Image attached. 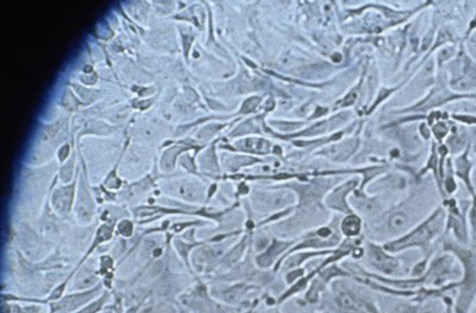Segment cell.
<instances>
[{
	"instance_id": "cell-12",
	"label": "cell",
	"mask_w": 476,
	"mask_h": 313,
	"mask_svg": "<svg viewBox=\"0 0 476 313\" xmlns=\"http://www.w3.org/2000/svg\"><path fill=\"white\" fill-rule=\"evenodd\" d=\"M116 126H111L108 123H104V121H95V120H91L88 123H85L82 125V130L80 134L77 137V139H80V137L84 134H99V136H110L113 132L116 131Z\"/></svg>"
},
{
	"instance_id": "cell-25",
	"label": "cell",
	"mask_w": 476,
	"mask_h": 313,
	"mask_svg": "<svg viewBox=\"0 0 476 313\" xmlns=\"http://www.w3.org/2000/svg\"><path fill=\"white\" fill-rule=\"evenodd\" d=\"M406 225H408V219L401 212H397L390 219V227L393 230H400Z\"/></svg>"
},
{
	"instance_id": "cell-10",
	"label": "cell",
	"mask_w": 476,
	"mask_h": 313,
	"mask_svg": "<svg viewBox=\"0 0 476 313\" xmlns=\"http://www.w3.org/2000/svg\"><path fill=\"white\" fill-rule=\"evenodd\" d=\"M369 258H370V261L374 266L380 271L385 272V273H392L397 267V260L385 254L383 250H380L379 247H375V245H370Z\"/></svg>"
},
{
	"instance_id": "cell-11",
	"label": "cell",
	"mask_w": 476,
	"mask_h": 313,
	"mask_svg": "<svg viewBox=\"0 0 476 313\" xmlns=\"http://www.w3.org/2000/svg\"><path fill=\"white\" fill-rule=\"evenodd\" d=\"M235 148L240 151H243V152L263 154V153L269 152L271 143L267 140L260 139V138H247V139L237 141Z\"/></svg>"
},
{
	"instance_id": "cell-6",
	"label": "cell",
	"mask_w": 476,
	"mask_h": 313,
	"mask_svg": "<svg viewBox=\"0 0 476 313\" xmlns=\"http://www.w3.org/2000/svg\"><path fill=\"white\" fill-rule=\"evenodd\" d=\"M115 235H116V225L108 223V222H103L102 225H99L97 230H95L93 240L91 242L90 248L87 250L85 256L80 260V263H77V267L82 266V263H85L87 259L90 258L91 255L93 254L95 250H98L99 247L104 245V243L111 241Z\"/></svg>"
},
{
	"instance_id": "cell-27",
	"label": "cell",
	"mask_w": 476,
	"mask_h": 313,
	"mask_svg": "<svg viewBox=\"0 0 476 313\" xmlns=\"http://www.w3.org/2000/svg\"><path fill=\"white\" fill-rule=\"evenodd\" d=\"M194 36L191 34H181V43H182V48H184V55L186 61L189 59V51H191V47L193 44Z\"/></svg>"
},
{
	"instance_id": "cell-1",
	"label": "cell",
	"mask_w": 476,
	"mask_h": 313,
	"mask_svg": "<svg viewBox=\"0 0 476 313\" xmlns=\"http://www.w3.org/2000/svg\"><path fill=\"white\" fill-rule=\"evenodd\" d=\"M161 189L173 197V199L189 202V203H202L206 201L205 186L193 178H174L161 183Z\"/></svg>"
},
{
	"instance_id": "cell-21",
	"label": "cell",
	"mask_w": 476,
	"mask_h": 313,
	"mask_svg": "<svg viewBox=\"0 0 476 313\" xmlns=\"http://www.w3.org/2000/svg\"><path fill=\"white\" fill-rule=\"evenodd\" d=\"M361 222L356 216H349L342 223V230L348 236H355L360 232Z\"/></svg>"
},
{
	"instance_id": "cell-9",
	"label": "cell",
	"mask_w": 476,
	"mask_h": 313,
	"mask_svg": "<svg viewBox=\"0 0 476 313\" xmlns=\"http://www.w3.org/2000/svg\"><path fill=\"white\" fill-rule=\"evenodd\" d=\"M219 158L216 153V141L212 144L209 145V148L202 151V154L199 156L198 159V168L202 170V172L212 177V174H218L220 172V166H219Z\"/></svg>"
},
{
	"instance_id": "cell-26",
	"label": "cell",
	"mask_w": 476,
	"mask_h": 313,
	"mask_svg": "<svg viewBox=\"0 0 476 313\" xmlns=\"http://www.w3.org/2000/svg\"><path fill=\"white\" fill-rule=\"evenodd\" d=\"M258 102H260V98H250L248 100H245L243 102V105L240 107V114H248V113H251L256 107H258Z\"/></svg>"
},
{
	"instance_id": "cell-23",
	"label": "cell",
	"mask_w": 476,
	"mask_h": 313,
	"mask_svg": "<svg viewBox=\"0 0 476 313\" xmlns=\"http://www.w3.org/2000/svg\"><path fill=\"white\" fill-rule=\"evenodd\" d=\"M74 148H75V144L74 143L69 144L68 141H66V143L61 145L59 150H57V159H59L60 164H64V163L68 161L70 156H72V153H73Z\"/></svg>"
},
{
	"instance_id": "cell-28",
	"label": "cell",
	"mask_w": 476,
	"mask_h": 313,
	"mask_svg": "<svg viewBox=\"0 0 476 313\" xmlns=\"http://www.w3.org/2000/svg\"><path fill=\"white\" fill-rule=\"evenodd\" d=\"M356 93L349 94L347 98L344 99L343 101H342V105H343V106H349V105H352V103L355 102V100H356Z\"/></svg>"
},
{
	"instance_id": "cell-8",
	"label": "cell",
	"mask_w": 476,
	"mask_h": 313,
	"mask_svg": "<svg viewBox=\"0 0 476 313\" xmlns=\"http://www.w3.org/2000/svg\"><path fill=\"white\" fill-rule=\"evenodd\" d=\"M336 301L341 309L347 311V312H356V313H377L375 310L367 304L365 301H360L356 296H352L350 293L341 290L336 294Z\"/></svg>"
},
{
	"instance_id": "cell-2",
	"label": "cell",
	"mask_w": 476,
	"mask_h": 313,
	"mask_svg": "<svg viewBox=\"0 0 476 313\" xmlns=\"http://www.w3.org/2000/svg\"><path fill=\"white\" fill-rule=\"evenodd\" d=\"M74 212L77 220L82 223H91L95 220L97 212V201L92 195L91 186L88 185L87 179V169L85 166V161L82 158V170L79 171V179H77V199L74 205Z\"/></svg>"
},
{
	"instance_id": "cell-14",
	"label": "cell",
	"mask_w": 476,
	"mask_h": 313,
	"mask_svg": "<svg viewBox=\"0 0 476 313\" xmlns=\"http://www.w3.org/2000/svg\"><path fill=\"white\" fill-rule=\"evenodd\" d=\"M286 245H287L279 241L273 242L271 247L263 254L258 255V258L256 259L258 266L263 267V268L269 267V265H272V263L274 261V259L286 248Z\"/></svg>"
},
{
	"instance_id": "cell-3",
	"label": "cell",
	"mask_w": 476,
	"mask_h": 313,
	"mask_svg": "<svg viewBox=\"0 0 476 313\" xmlns=\"http://www.w3.org/2000/svg\"><path fill=\"white\" fill-rule=\"evenodd\" d=\"M180 301L189 312L227 313L225 306L213 301L210 290L202 281H199L189 293H184Z\"/></svg>"
},
{
	"instance_id": "cell-16",
	"label": "cell",
	"mask_w": 476,
	"mask_h": 313,
	"mask_svg": "<svg viewBox=\"0 0 476 313\" xmlns=\"http://www.w3.org/2000/svg\"><path fill=\"white\" fill-rule=\"evenodd\" d=\"M111 298V292L110 291H104L100 296L91 301L90 304L84 306L82 309L77 310V312L74 313H102L105 311L106 306H108V301Z\"/></svg>"
},
{
	"instance_id": "cell-20",
	"label": "cell",
	"mask_w": 476,
	"mask_h": 313,
	"mask_svg": "<svg viewBox=\"0 0 476 313\" xmlns=\"http://www.w3.org/2000/svg\"><path fill=\"white\" fill-rule=\"evenodd\" d=\"M196 156L197 154H193L191 156L189 152L184 153L182 156L179 158L178 161V164L180 166L181 169H184L186 172L192 174H200V172H198V163L196 161Z\"/></svg>"
},
{
	"instance_id": "cell-24",
	"label": "cell",
	"mask_w": 476,
	"mask_h": 313,
	"mask_svg": "<svg viewBox=\"0 0 476 313\" xmlns=\"http://www.w3.org/2000/svg\"><path fill=\"white\" fill-rule=\"evenodd\" d=\"M41 307L37 304L21 305L11 303V313H39Z\"/></svg>"
},
{
	"instance_id": "cell-17",
	"label": "cell",
	"mask_w": 476,
	"mask_h": 313,
	"mask_svg": "<svg viewBox=\"0 0 476 313\" xmlns=\"http://www.w3.org/2000/svg\"><path fill=\"white\" fill-rule=\"evenodd\" d=\"M72 87L75 89V93L79 95V98L82 99V103H85V106H90L93 102L98 101L100 98L102 92L99 89L85 88L84 85H77V83H72Z\"/></svg>"
},
{
	"instance_id": "cell-29",
	"label": "cell",
	"mask_w": 476,
	"mask_h": 313,
	"mask_svg": "<svg viewBox=\"0 0 476 313\" xmlns=\"http://www.w3.org/2000/svg\"><path fill=\"white\" fill-rule=\"evenodd\" d=\"M470 221H472V225L475 227L476 225V199H474V204H473L472 212H470Z\"/></svg>"
},
{
	"instance_id": "cell-19",
	"label": "cell",
	"mask_w": 476,
	"mask_h": 313,
	"mask_svg": "<svg viewBox=\"0 0 476 313\" xmlns=\"http://www.w3.org/2000/svg\"><path fill=\"white\" fill-rule=\"evenodd\" d=\"M135 234V223L128 217L118 221L116 225V235L122 239H131Z\"/></svg>"
},
{
	"instance_id": "cell-7",
	"label": "cell",
	"mask_w": 476,
	"mask_h": 313,
	"mask_svg": "<svg viewBox=\"0 0 476 313\" xmlns=\"http://www.w3.org/2000/svg\"><path fill=\"white\" fill-rule=\"evenodd\" d=\"M437 221H429L423 227L415 230L410 236L406 237L405 240L397 242L394 245L397 248H405L406 245H423L425 242L429 241L433 236V234L437 232Z\"/></svg>"
},
{
	"instance_id": "cell-13",
	"label": "cell",
	"mask_w": 476,
	"mask_h": 313,
	"mask_svg": "<svg viewBox=\"0 0 476 313\" xmlns=\"http://www.w3.org/2000/svg\"><path fill=\"white\" fill-rule=\"evenodd\" d=\"M75 161H77V150L74 148L73 153L69 158L68 161L61 164L60 172L57 174V178L60 179L61 183L64 184H68V183L73 182L74 178L77 177V172L75 174Z\"/></svg>"
},
{
	"instance_id": "cell-18",
	"label": "cell",
	"mask_w": 476,
	"mask_h": 313,
	"mask_svg": "<svg viewBox=\"0 0 476 313\" xmlns=\"http://www.w3.org/2000/svg\"><path fill=\"white\" fill-rule=\"evenodd\" d=\"M227 125L224 123H209L205 126H202V128H199V131L197 132V139L200 144L204 143H207L209 140H212V138L218 133V132L222 131Z\"/></svg>"
},
{
	"instance_id": "cell-4",
	"label": "cell",
	"mask_w": 476,
	"mask_h": 313,
	"mask_svg": "<svg viewBox=\"0 0 476 313\" xmlns=\"http://www.w3.org/2000/svg\"><path fill=\"white\" fill-rule=\"evenodd\" d=\"M104 285L99 284L95 287L86 290V291H77V292L69 293L61 298L60 301H53L48 304L49 313H74L77 310L82 309L84 306L90 304L91 301L97 299L104 292Z\"/></svg>"
},
{
	"instance_id": "cell-15",
	"label": "cell",
	"mask_w": 476,
	"mask_h": 313,
	"mask_svg": "<svg viewBox=\"0 0 476 313\" xmlns=\"http://www.w3.org/2000/svg\"><path fill=\"white\" fill-rule=\"evenodd\" d=\"M470 170H472V163L468 158V151L464 152L462 156L457 158L456 161V172L461 179H464V182L467 184L469 190L473 191L472 184H470Z\"/></svg>"
},
{
	"instance_id": "cell-31",
	"label": "cell",
	"mask_w": 476,
	"mask_h": 313,
	"mask_svg": "<svg viewBox=\"0 0 476 313\" xmlns=\"http://www.w3.org/2000/svg\"><path fill=\"white\" fill-rule=\"evenodd\" d=\"M102 313H115V311H113V310H105V311Z\"/></svg>"
},
{
	"instance_id": "cell-5",
	"label": "cell",
	"mask_w": 476,
	"mask_h": 313,
	"mask_svg": "<svg viewBox=\"0 0 476 313\" xmlns=\"http://www.w3.org/2000/svg\"><path fill=\"white\" fill-rule=\"evenodd\" d=\"M77 176H79V172L77 177L74 178L73 182L55 186L50 192V197L48 199H49L53 212H56V215L68 217L70 212H73L75 199H77V184L79 179Z\"/></svg>"
},
{
	"instance_id": "cell-30",
	"label": "cell",
	"mask_w": 476,
	"mask_h": 313,
	"mask_svg": "<svg viewBox=\"0 0 476 313\" xmlns=\"http://www.w3.org/2000/svg\"><path fill=\"white\" fill-rule=\"evenodd\" d=\"M178 313H192V312H189V311H187V310L181 309V310H179V312H178Z\"/></svg>"
},
{
	"instance_id": "cell-22",
	"label": "cell",
	"mask_w": 476,
	"mask_h": 313,
	"mask_svg": "<svg viewBox=\"0 0 476 313\" xmlns=\"http://www.w3.org/2000/svg\"><path fill=\"white\" fill-rule=\"evenodd\" d=\"M62 106L70 112H75V110H79V107L85 106V105L82 101H79L77 95L68 89V90H66L65 95L62 98Z\"/></svg>"
}]
</instances>
